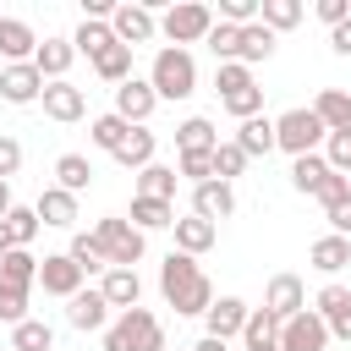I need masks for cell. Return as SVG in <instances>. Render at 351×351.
<instances>
[{"mask_svg": "<svg viewBox=\"0 0 351 351\" xmlns=\"http://www.w3.org/2000/svg\"><path fill=\"white\" fill-rule=\"evenodd\" d=\"M159 291H165V302L176 307V313H208L214 307V285H208V274L186 258V252H170L165 263H159Z\"/></svg>", "mask_w": 351, "mask_h": 351, "instance_id": "6da1fadb", "label": "cell"}, {"mask_svg": "<svg viewBox=\"0 0 351 351\" xmlns=\"http://www.w3.org/2000/svg\"><path fill=\"white\" fill-rule=\"evenodd\" d=\"M104 351H165V324L148 307H126L104 329Z\"/></svg>", "mask_w": 351, "mask_h": 351, "instance_id": "7a4b0ae2", "label": "cell"}, {"mask_svg": "<svg viewBox=\"0 0 351 351\" xmlns=\"http://www.w3.org/2000/svg\"><path fill=\"white\" fill-rule=\"evenodd\" d=\"M148 88H154V99H192V93H197V66H192V55L176 49V44H165V49L154 55Z\"/></svg>", "mask_w": 351, "mask_h": 351, "instance_id": "3957f363", "label": "cell"}, {"mask_svg": "<svg viewBox=\"0 0 351 351\" xmlns=\"http://www.w3.org/2000/svg\"><path fill=\"white\" fill-rule=\"evenodd\" d=\"M214 88H219V99H225V110H230L236 121L263 115V88L252 82V71H247L241 60H225V66L214 71Z\"/></svg>", "mask_w": 351, "mask_h": 351, "instance_id": "277c9868", "label": "cell"}, {"mask_svg": "<svg viewBox=\"0 0 351 351\" xmlns=\"http://www.w3.org/2000/svg\"><path fill=\"white\" fill-rule=\"evenodd\" d=\"M93 241L104 247L110 269H137L143 252H148V241H143V230H137L132 219H99V225H93Z\"/></svg>", "mask_w": 351, "mask_h": 351, "instance_id": "5b68a950", "label": "cell"}, {"mask_svg": "<svg viewBox=\"0 0 351 351\" xmlns=\"http://www.w3.org/2000/svg\"><path fill=\"white\" fill-rule=\"evenodd\" d=\"M324 137H329V132H324V121H318L313 110H302V104H296V110H285V115L274 121V148H285L291 159L313 154Z\"/></svg>", "mask_w": 351, "mask_h": 351, "instance_id": "8992f818", "label": "cell"}, {"mask_svg": "<svg viewBox=\"0 0 351 351\" xmlns=\"http://www.w3.org/2000/svg\"><path fill=\"white\" fill-rule=\"evenodd\" d=\"M208 27H214V11H208L203 0H181V5H170V11L159 16V33H165L176 49H186V44L208 38Z\"/></svg>", "mask_w": 351, "mask_h": 351, "instance_id": "52a82bcc", "label": "cell"}, {"mask_svg": "<svg viewBox=\"0 0 351 351\" xmlns=\"http://www.w3.org/2000/svg\"><path fill=\"white\" fill-rule=\"evenodd\" d=\"M110 33H115V44H126V49H137V44H148L154 33H159V16L148 11V5H115L110 11Z\"/></svg>", "mask_w": 351, "mask_h": 351, "instance_id": "ba28073f", "label": "cell"}, {"mask_svg": "<svg viewBox=\"0 0 351 351\" xmlns=\"http://www.w3.org/2000/svg\"><path fill=\"white\" fill-rule=\"evenodd\" d=\"M274 340H280V351H324V346H329V329H324V318H318L313 307H302L296 318L280 324Z\"/></svg>", "mask_w": 351, "mask_h": 351, "instance_id": "9c48e42d", "label": "cell"}, {"mask_svg": "<svg viewBox=\"0 0 351 351\" xmlns=\"http://www.w3.org/2000/svg\"><path fill=\"white\" fill-rule=\"evenodd\" d=\"M192 214L197 219H208V225H219V219H230L236 214V192H230V181H203V186H192Z\"/></svg>", "mask_w": 351, "mask_h": 351, "instance_id": "30bf717a", "label": "cell"}, {"mask_svg": "<svg viewBox=\"0 0 351 351\" xmlns=\"http://www.w3.org/2000/svg\"><path fill=\"white\" fill-rule=\"evenodd\" d=\"M302 307H307V285H302L296 274H274L269 291H263V313H274V318L285 324V318H296Z\"/></svg>", "mask_w": 351, "mask_h": 351, "instance_id": "8fae6325", "label": "cell"}, {"mask_svg": "<svg viewBox=\"0 0 351 351\" xmlns=\"http://www.w3.org/2000/svg\"><path fill=\"white\" fill-rule=\"evenodd\" d=\"M82 280H88V274H82L66 252H55V258H44V263H38V285H44L49 296H66V302H71V296L82 291Z\"/></svg>", "mask_w": 351, "mask_h": 351, "instance_id": "7c38bea8", "label": "cell"}, {"mask_svg": "<svg viewBox=\"0 0 351 351\" xmlns=\"http://www.w3.org/2000/svg\"><path fill=\"white\" fill-rule=\"evenodd\" d=\"M313 313L324 318V329H329V335H340V340L351 346V291H346V285H324Z\"/></svg>", "mask_w": 351, "mask_h": 351, "instance_id": "4fadbf2b", "label": "cell"}, {"mask_svg": "<svg viewBox=\"0 0 351 351\" xmlns=\"http://www.w3.org/2000/svg\"><path fill=\"white\" fill-rule=\"evenodd\" d=\"M44 93V77H38V66L33 60H22V66H5L0 71V99L5 104H33Z\"/></svg>", "mask_w": 351, "mask_h": 351, "instance_id": "5bb4252c", "label": "cell"}, {"mask_svg": "<svg viewBox=\"0 0 351 351\" xmlns=\"http://www.w3.org/2000/svg\"><path fill=\"white\" fill-rule=\"evenodd\" d=\"M154 104H159V99H154V88H148L143 77H126V82L115 88V115L132 121V126H143V121L154 115Z\"/></svg>", "mask_w": 351, "mask_h": 351, "instance_id": "9a60e30c", "label": "cell"}, {"mask_svg": "<svg viewBox=\"0 0 351 351\" xmlns=\"http://www.w3.org/2000/svg\"><path fill=\"white\" fill-rule=\"evenodd\" d=\"M44 115L49 121H82V110H88V99H82V88H71V82H44Z\"/></svg>", "mask_w": 351, "mask_h": 351, "instance_id": "2e32d148", "label": "cell"}, {"mask_svg": "<svg viewBox=\"0 0 351 351\" xmlns=\"http://www.w3.org/2000/svg\"><path fill=\"white\" fill-rule=\"evenodd\" d=\"M33 214H38V225L71 230V225H77V197H71V192H60V186H44V192H38V203H33Z\"/></svg>", "mask_w": 351, "mask_h": 351, "instance_id": "e0dca14e", "label": "cell"}, {"mask_svg": "<svg viewBox=\"0 0 351 351\" xmlns=\"http://www.w3.org/2000/svg\"><path fill=\"white\" fill-rule=\"evenodd\" d=\"M71 60H77L71 38H44V44L33 49V66H38L44 82H66V66H71Z\"/></svg>", "mask_w": 351, "mask_h": 351, "instance_id": "ac0fdd59", "label": "cell"}, {"mask_svg": "<svg viewBox=\"0 0 351 351\" xmlns=\"http://www.w3.org/2000/svg\"><path fill=\"white\" fill-rule=\"evenodd\" d=\"M66 318H71V329H104L110 324V302L99 296V291H77L71 302H66Z\"/></svg>", "mask_w": 351, "mask_h": 351, "instance_id": "d6986e66", "label": "cell"}, {"mask_svg": "<svg viewBox=\"0 0 351 351\" xmlns=\"http://www.w3.org/2000/svg\"><path fill=\"white\" fill-rule=\"evenodd\" d=\"M247 313H252V307H247L241 296H219V302H214L203 318H208V335H214V340H230V335H241Z\"/></svg>", "mask_w": 351, "mask_h": 351, "instance_id": "ffe728a7", "label": "cell"}, {"mask_svg": "<svg viewBox=\"0 0 351 351\" xmlns=\"http://www.w3.org/2000/svg\"><path fill=\"white\" fill-rule=\"evenodd\" d=\"M33 49H38L33 27H27L22 16H0V55H5L11 66H22V60H33Z\"/></svg>", "mask_w": 351, "mask_h": 351, "instance_id": "44dd1931", "label": "cell"}, {"mask_svg": "<svg viewBox=\"0 0 351 351\" xmlns=\"http://www.w3.org/2000/svg\"><path fill=\"white\" fill-rule=\"evenodd\" d=\"M0 285H11V291H33V285H38V258H33L27 247H11V252L0 258Z\"/></svg>", "mask_w": 351, "mask_h": 351, "instance_id": "7402d4cb", "label": "cell"}, {"mask_svg": "<svg viewBox=\"0 0 351 351\" xmlns=\"http://www.w3.org/2000/svg\"><path fill=\"white\" fill-rule=\"evenodd\" d=\"M99 296L110 302V307H137V296H143V280H137V269H104V285H99Z\"/></svg>", "mask_w": 351, "mask_h": 351, "instance_id": "603a6c76", "label": "cell"}, {"mask_svg": "<svg viewBox=\"0 0 351 351\" xmlns=\"http://www.w3.org/2000/svg\"><path fill=\"white\" fill-rule=\"evenodd\" d=\"M313 115L324 121V132H351V93L346 88H324L313 99Z\"/></svg>", "mask_w": 351, "mask_h": 351, "instance_id": "cb8c5ba5", "label": "cell"}, {"mask_svg": "<svg viewBox=\"0 0 351 351\" xmlns=\"http://www.w3.org/2000/svg\"><path fill=\"white\" fill-rule=\"evenodd\" d=\"M236 148H241L247 159H269V154H274V121H269V115H252V121H241V132H236Z\"/></svg>", "mask_w": 351, "mask_h": 351, "instance_id": "d4e9b609", "label": "cell"}, {"mask_svg": "<svg viewBox=\"0 0 351 351\" xmlns=\"http://www.w3.org/2000/svg\"><path fill=\"white\" fill-rule=\"evenodd\" d=\"M214 236H219V225H208V219H197V214L176 219V252H186V258L208 252V247H214Z\"/></svg>", "mask_w": 351, "mask_h": 351, "instance_id": "484cf974", "label": "cell"}, {"mask_svg": "<svg viewBox=\"0 0 351 351\" xmlns=\"http://www.w3.org/2000/svg\"><path fill=\"white\" fill-rule=\"evenodd\" d=\"M176 143H181V154H214V148H219V132H214V121L186 115V121L176 126Z\"/></svg>", "mask_w": 351, "mask_h": 351, "instance_id": "4316f807", "label": "cell"}, {"mask_svg": "<svg viewBox=\"0 0 351 351\" xmlns=\"http://www.w3.org/2000/svg\"><path fill=\"white\" fill-rule=\"evenodd\" d=\"M307 258H313V269H318V274H340V269L351 263V241H346V236H318Z\"/></svg>", "mask_w": 351, "mask_h": 351, "instance_id": "83f0119b", "label": "cell"}, {"mask_svg": "<svg viewBox=\"0 0 351 351\" xmlns=\"http://www.w3.org/2000/svg\"><path fill=\"white\" fill-rule=\"evenodd\" d=\"M88 181H93L88 154H60V159H55V186H60V192H71V197H77Z\"/></svg>", "mask_w": 351, "mask_h": 351, "instance_id": "f1b7e54d", "label": "cell"}, {"mask_svg": "<svg viewBox=\"0 0 351 351\" xmlns=\"http://www.w3.org/2000/svg\"><path fill=\"white\" fill-rule=\"evenodd\" d=\"M269 55H274V33H269L263 22H247V27H241V44H236V60L252 66V60H269Z\"/></svg>", "mask_w": 351, "mask_h": 351, "instance_id": "f546056e", "label": "cell"}, {"mask_svg": "<svg viewBox=\"0 0 351 351\" xmlns=\"http://www.w3.org/2000/svg\"><path fill=\"white\" fill-rule=\"evenodd\" d=\"M66 258H71L82 274H99V269H110V258H104V247L93 241V230H77V236H71V247H66Z\"/></svg>", "mask_w": 351, "mask_h": 351, "instance_id": "4dcf8cb0", "label": "cell"}, {"mask_svg": "<svg viewBox=\"0 0 351 351\" xmlns=\"http://www.w3.org/2000/svg\"><path fill=\"white\" fill-rule=\"evenodd\" d=\"M258 22L269 33H285V27L302 22V0H258Z\"/></svg>", "mask_w": 351, "mask_h": 351, "instance_id": "1f68e13d", "label": "cell"}, {"mask_svg": "<svg viewBox=\"0 0 351 351\" xmlns=\"http://www.w3.org/2000/svg\"><path fill=\"white\" fill-rule=\"evenodd\" d=\"M115 159L132 165V170H148V165H154V132H148V126H132V137L115 148Z\"/></svg>", "mask_w": 351, "mask_h": 351, "instance_id": "d6a6232c", "label": "cell"}, {"mask_svg": "<svg viewBox=\"0 0 351 351\" xmlns=\"http://www.w3.org/2000/svg\"><path fill=\"white\" fill-rule=\"evenodd\" d=\"M137 197L170 203V197H176V170H165V165H148V170H137Z\"/></svg>", "mask_w": 351, "mask_h": 351, "instance_id": "836d02e7", "label": "cell"}, {"mask_svg": "<svg viewBox=\"0 0 351 351\" xmlns=\"http://www.w3.org/2000/svg\"><path fill=\"white\" fill-rule=\"evenodd\" d=\"M93 71H99L104 82H115V88H121V82L132 77V49H126V44H110L104 55H93Z\"/></svg>", "mask_w": 351, "mask_h": 351, "instance_id": "e575fe53", "label": "cell"}, {"mask_svg": "<svg viewBox=\"0 0 351 351\" xmlns=\"http://www.w3.org/2000/svg\"><path fill=\"white\" fill-rule=\"evenodd\" d=\"M132 225L137 230H165V225H176V208L154 203V197H132Z\"/></svg>", "mask_w": 351, "mask_h": 351, "instance_id": "d590c367", "label": "cell"}, {"mask_svg": "<svg viewBox=\"0 0 351 351\" xmlns=\"http://www.w3.org/2000/svg\"><path fill=\"white\" fill-rule=\"evenodd\" d=\"M49 346H55V329L38 324V318H22L11 329V351H49Z\"/></svg>", "mask_w": 351, "mask_h": 351, "instance_id": "8d00e7d4", "label": "cell"}, {"mask_svg": "<svg viewBox=\"0 0 351 351\" xmlns=\"http://www.w3.org/2000/svg\"><path fill=\"white\" fill-rule=\"evenodd\" d=\"M110 44H115L110 22H82V27H77V38H71V49H77V55H88V60H93V55H104Z\"/></svg>", "mask_w": 351, "mask_h": 351, "instance_id": "74e56055", "label": "cell"}, {"mask_svg": "<svg viewBox=\"0 0 351 351\" xmlns=\"http://www.w3.org/2000/svg\"><path fill=\"white\" fill-rule=\"evenodd\" d=\"M324 176H329L324 154H302V159H291V186H296V192H318Z\"/></svg>", "mask_w": 351, "mask_h": 351, "instance_id": "f35d334b", "label": "cell"}, {"mask_svg": "<svg viewBox=\"0 0 351 351\" xmlns=\"http://www.w3.org/2000/svg\"><path fill=\"white\" fill-rule=\"evenodd\" d=\"M126 137H132V121H121V115H115V110H110V115H99V121H93V143H99V148H104V154H115V148H121V143H126Z\"/></svg>", "mask_w": 351, "mask_h": 351, "instance_id": "ab89813d", "label": "cell"}, {"mask_svg": "<svg viewBox=\"0 0 351 351\" xmlns=\"http://www.w3.org/2000/svg\"><path fill=\"white\" fill-rule=\"evenodd\" d=\"M324 165L335 176H351V132H329L324 137Z\"/></svg>", "mask_w": 351, "mask_h": 351, "instance_id": "60d3db41", "label": "cell"}, {"mask_svg": "<svg viewBox=\"0 0 351 351\" xmlns=\"http://www.w3.org/2000/svg\"><path fill=\"white\" fill-rule=\"evenodd\" d=\"M203 44H208V49L219 55V66H225V60H236V44H241V27H230V22H214Z\"/></svg>", "mask_w": 351, "mask_h": 351, "instance_id": "b9f144b4", "label": "cell"}, {"mask_svg": "<svg viewBox=\"0 0 351 351\" xmlns=\"http://www.w3.org/2000/svg\"><path fill=\"white\" fill-rule=\"evenodd\" d=\"M5 230H11V241H16V247H33V236H38V214L11 203V214H5Z\"/></svg>", "mask_w": 351, "mask_h": 351, "instance_id": "7bdbcfd3", "label": "cell"}, {"mask_svg": "<svg viewBox=\"0 0 351 351\" xmlns=\"http://www.w3.org/2000/svg\"><path fill=\"white\" fill-rule=\"evenodd\" d=\"M274 335H280V318H274V313H263V307H252V313H247V324H241V340H247V346H258V340H274Z\"/></svg>", "mask_w": 351, "mask_h": 351, "instance_id": "ee69618b", "label": "cell"}, {"mask_svg": "<svg viewBox=\"0 0 351 351\" xmlns=\"http://www.w3.org/2000/svg\"><path fill=\"white\" fill-rule=\"evenodd\" d=\"M241 170H247V154H241L236 143H219V148H214V176L230 181V176H241Z\"/></svg>", "mask_w": 351, "mask_h": 351, "instance_id": "f6af8a7d", "label": "cell"}, {"mask_svg": "<svg viewBox=\"0 0 351 351\" xmlns=\"http://www.w3.org/2000/svg\"><path fill=\"white\" fill-rule=\"evenodd\" d=\"M214 22L247 27V22H258V0H219V16H214Z\"/></svg>", "mask_w": 351, "mask_h": 351, "instance_id": "bcb514c9", "label": "cell"}, {"mask_svg": "<svg viewBox=\"0 0 351 351\" xmlns=\"http://www.w3.org/2000/svg\"><path fill=\"white\" fill-rule=\"evenodd\" d=\"M22 318H27V291L0 285V324H22Z\"/></svg>", "mask_w": 351, "mask_h": 351, "instance_id": "7dc6e473", "label": "cell"}, {"mask_svg": "<svg viewBox=\"0 0 351 351\" xmlns=\"http://www.w3.org/2000/svg\"><path fill=\"white\" fill-rule=\"evenodd\" d=\"M181 176H192V186L214 181V154H181Z\"/></svg>", "mask_w": 351, "mask_h": 351, "instance_id": "c3c4849f", "label": "cell"}, {"mask_svg": "<svg viewBox=\"0 0 351 351\" xmlns=\"http://www.w3.org/2000/svg\"><path fill=\"white\" fill-rule=\"evenodd\" d=\"M313 197H318L324 208H329V203H340V197H351V176H335V170H329V176L318 181V192H313Z\"/></svg>", "mask_w": 351, "mask_h": 351, "instance_id": "681fc988", "label": "cell"}, {"mask_svg": "<svg viewBox=\"0 0 351 351\" xmlns=\"http://www.w3.org/2000/svg\"><path fill=\"white\" fill-rule=\"evenodd\" d=\"M22 170V143L16 137H0V181H11Z\"/></svg>", "mask_w": 351, "mask_h": 351, "instance_id": "f907efd6", "label": "cell"}, {"mask_svg": "<svg viewBox=\"0 0 351 351\" xmlns=\"http://www.w3.org/2000/svg\"><path fill=\"white\" fill-rule=\"evenodd\" d=\"M324 214H329V225H335V236H346V241H351V197H340V203H329Z\"/></svg>", "mask_w": 351, "mask_h": 351, "instance_id": "816d5d0a", "label": "cell"}, {"mask_svg": "<svg viewBox=\"0 0 351 351\" xmlns=\"http://www.w3.org/2000/svg\"><path fill=\"white\" fill-rule=\"evenodd\" d=\"M318 16H324L329 27H340V22L351 16V5H346V0H318Z\"/></svg>", "mask_w": 351, "mask_h": 351, "instance_id": "f5cc1de1", "label": "cell"}, {"mask_svg": "<svg viewBox=\"0 0 351 351\" xmlns=\"http://www.w3.org/2000/svg\"><path fill=\"white\" fill-rule=\"evenodd\" d=\"M329 49H335V55H351V16H346L340 27H329Z\"/></svg>", "mask_w": 351, "mask_h": 351, "instance_id": "db71d44e", "label": "cell"}, {"mask_svg": "<svg viewBox=\"0 0 351 351\" xmlns=\"http://www.w3.org/2000/svg\"><path fill=\"white\" fill-rule=\"evenodd\" d=\"M192 351H230V340H214V335H203V340H197Z\"/></svg>", "mask_w": 351, "mask_h": 351, "instance_id": "11a10c76", "label": "cell"}, {"mask_svg": "<svg viewBox=\"0 0 351 351\" xmlns=\"http://www.w3.org/2000/svg\"><path fill=\"white\" fill-rule=\"evenodd\" d=\"M11 214V181H0V219Z\"/></svg>", "mask_w": 351, "mask_h": 351, "instance_id": "9f6ffc18", "label": "cell"}, {"mask_svg": "<svg viewBox=\"0 0 351 351\" xmlns=\"http://www.w3.org/2000/svg\"><path fill=\"white\" fill-rule=\"evenodd\" d=\"M11 247H16V241H11V230H5V219H0V258H5Z\"/></svg>", "mask_w": 351, "mask_h": 351, "instance_id": "6f0895ef", "label": "cell"}, {"mask_svg": "<svg viewBox=\"0 0 351 351\" xmlns=\"http://www.w3.org/2000/svg\"><path fill=\"white\" fill-rule=\"evenodd\" d=\"M247 351H280V340H258V346H247Z\"/></svg>", "mask_w": 351, "mask_h": 351, "instance_id": "680465c9", "label": "cell"}]
</instances>
